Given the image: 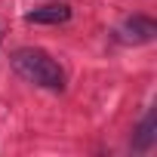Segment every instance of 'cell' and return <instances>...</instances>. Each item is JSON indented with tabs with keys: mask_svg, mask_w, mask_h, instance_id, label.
I'll use <instances>...</instances> for the list:
<instances>
[{
	"mask_svg": "<svg viewBox=\"0 0 157 157\" xmlns=\"http://www.w3.org/2000/svg\"><path fill=\"white\" fill-rule=\"evenodd\" d=\"M120 34H123L126 40H132V43H148V40H154L157 25H154L151 19H145V16H132V19L123 22Z\"/></svg>",
	"mask_w": 157,
	"mask_h": 157,
	"instance_id": "obj_3",
	"label": "cell"
},
{
	"mask_svg": "<svg viewBox=\"0 0 157 157\" xmlns=\"http://www.w3.org/2000/svg\"><path fill=\"white\" fill-rule=\"evenodd\" d=\"M0 40H3V25H0Z\"/></svg>",
	"mask_w": 157,
	"mask_h": 157,
	"instance_id": "obj_5",
	"label": "cell"
},
{
	"mask_svg": "<svg viewBox=\"0 0 157 157\" xmlns=\"http://www.w3.org/2000/svg\"><path fill=\"white\" fill-rule=\"evenodd\" d=\"M151 139H154V114H148V117H145V123L139 126L136 148H148V145H151Z\"/></svg>",
	"mask_w": 157,
	"mask_h": 157,
	"instance_id": "obj_4",
	"label": "cell"
},
{
	"mask_svg": "<svg viewBox=\"0 0 157 157\" xmlns=\"http://www.w3.org/2000/svg\"><path fill=\"white\" fill-rule=\"evenodd\" d=\"M10 62L22 80L43 86V90H65V71L49 52H43L37 46H22L10 56Z\"/></svg>",
	"mask_w": 157,
	"mask_h": 157,
	"instance_id": "obj_1",
	"label": "cell"
},
{
	"mask_svg": "<svg viewBox=\"0 0 157 157\" xmlns=\"http://www.w3.org/2000/svg\"><path fill=\"white\" fill-rule=\"evenodd\" d=\"M68 19H71L68 3H46V6H37L25 16V22H31V25H62Z\"/></svg>",
	"mask_w": 157,
	"mask_h": 157,
	"instance_id": "obj_2",
	"label": "cell"
}]
</instances>
